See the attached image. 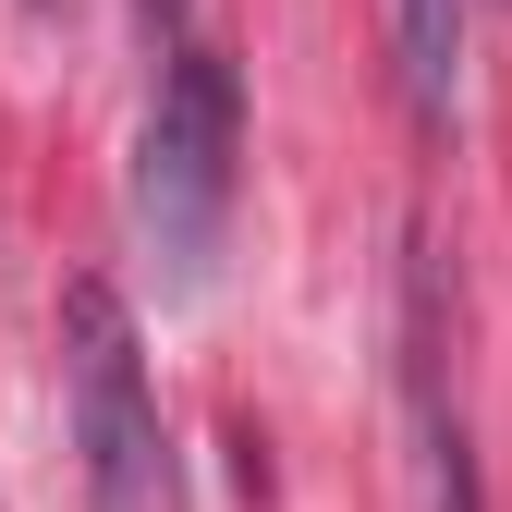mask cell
Here are the masks:
<instances>
[{
	"mask_svg": "<svg viewBox=\"0 0 512 512\" xmlns=\"http://www.w3.org/2000/svg\"><path fill=\"white\" fill-rule=\"evenodd\" d=\"M232 159H244V86L220 49H171V74L147 98V135H135V232L159 256L171 293H196L220 269V232H232Z\"/></svg>",
	"mask_w": 512,
	"mask_h": 512,
	"instance_id": "obj_1",
	"label": "cell"
},
{
	"mask_svg": "<svg viewBox=\"0 0 512 512\" xmlns=\"http://www.w3.org/2000/svg\"><path fill=\"white\" fill-rule=\"evenodd\" d=\"M61 415H74L86 512H171V439H159V391H147V342H135V305L98 269L61 281Z\"/></svg>",
	"mask_w": 512,
	"mask_h": 512,
	"instance_id": "obj_2",
	"label": "cell"
},
{
	"mask_svg": "<svg viewBox=\"0 0 512 512\" xmlns=\"http://www.w3.org/2000/svg\"><path fill=\"white\" fill-rule=\"evenodd\" d=\"M403 403H415V452H427V512H488V500H476L464 403L439 391V281H427V269H415V317H403Z\"/></svg>",
	"mask_w": 512,
	"mask_h": 512,
	"instance_id": "obj_3",
	"label": "cell"
},
{
	"mask_svg": "<svg viewBox=\"0 0 512 512\" xmlns=\"http://www.w3.org/2000/svg\"><path fill=\"white\" fill-rule=\"evenodd\" d=\"M391 49H403L415 122H452V86H464V0H391Z\"/></svg>",
	"mask_w": 512,
	"mask_h": 512,
	"instance_id": "obj_4",
	"label": "cell"
},
{
	"mask_svg": "<svg viewBox=\"0 0 512 512\" xmlns=\"http://www.w3.org/2000/svg\"><path fill=\"white\" fill-rule=\"evenodd\" d=\"M135 13H147L159 37H183V13H196V0H135Z\"/></svg>",
	"mask_w": 512,
	"mask_h": 512,
	"instance_id": "obj_5",
	"label": "cell"
}]
</instances>
